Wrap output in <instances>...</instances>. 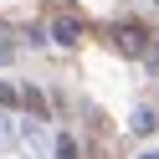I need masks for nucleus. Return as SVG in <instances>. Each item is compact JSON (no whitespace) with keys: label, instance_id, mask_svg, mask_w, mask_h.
Segmentation results:
<instances>
[{"label":"nucleus","instance_id":"nucleus-1","mask_svg":"<svg viewBox=\"0 0 159 159\" xmlns=\"http://www.w3.org/2000/svg\"><path fill=\"white\" fill-rule=\"evenodd\" d=\"M52 36H57L62 46H72L77 36H82V16H77V11H62V16L52 21Z\"/></svg>","mask_w":159,"mask_h":159},{"label":"nucleus","instance_id":"nucleus-2","mask_svg":"<svg viewBox=\"0 0 159 159\" xmlns=\"http://www.w3.org/2000/svg\"><path fill=\"white\" fill-rule=\"evenodd\" d=\"M113 41L123 46V52H144V41H149V31H144V26H139V21H128V26H118V31H113Z\"/></svg>","mask_w":159,"mask_h":159},{"label":"nucleus","instance_id":"nucleus-3","mask_svg":"<svg viewBox=\"0 0 159 159\" xmlns=\"http://www.w3.org/2000/svg\"><path fill=\"white\" fill-rule=\"evenodd\" d=\"M57 154H62V159H77V144H72V139H62V144H57Z\"/></svg>","mask_w":159,"mask_h":159},{"label":"nucleus","instance_id":"nucleus-4","mask_svg":"<svg viewBox=\"0 0 159 159\" xmlns=\"http://www.w3.org/2000/svg\"><path fill=\"white\" fill-rule=\"evenodd\" d=\"M0 103H21V93H16V87H5V82H0Z\"/></svg>","mask_w":159,"mask_h":159}]
</instances>
